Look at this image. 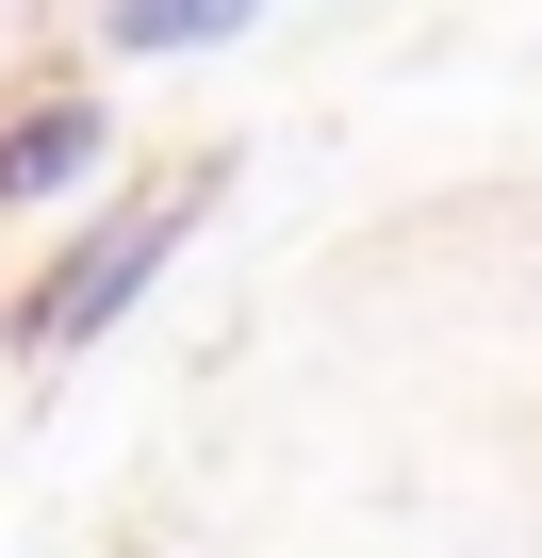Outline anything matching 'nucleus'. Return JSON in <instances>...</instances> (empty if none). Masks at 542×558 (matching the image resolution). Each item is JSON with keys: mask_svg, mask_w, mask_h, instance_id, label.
<instances>
[{"mask_svg": "<svg viewBox=\"0 0 542 558\" xmlns=\"http://www.w3.org/2000/svg\"><path fill=\"white\" fill-rule=\"evenodd\" d=\"M246 17H263V0H99L116 50H230Z\"/></svg>", "mask_w": 542, "mask_h": 558, "instance_id": "nucleus-3", "label": "nucleus"}, {"mask_svg": "<svg viewBox=\"0 0 542 558\" xmlns=\"http://www.w3.org/2000/svg\"><path fill=\"white\" fill-rule=\"evenodd\" d=\"M99 148H116V116H99V99H34V116H0V214L83 197V181H99Z\"/></svg>", "mask_w": 542, "mask_h": 558, "instance_id": "nucleus-2", "label": "nucleus"}, {"mask_svg": "<svg viewBox=\"0 0 542 558\" xmlns=\"http://www.w3.org/2000/svg\"><path fill=\"white\" fill-rule=\"evenodd\" d=\"M181 230H197V197H132V214H99V230L34 279V296H17V345H34V362H83V345L148 296V279L181 263Z\"/></svg>", "mask_w": 542, "mask_h": 558, "instance_id": "nucleus-1", "label": "nucleus"}]
</instances>
